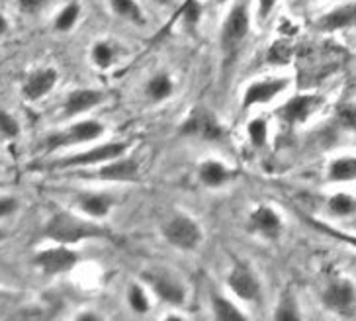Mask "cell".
I'll return each instance as SVG.
<instances>
[{"label": "cell", "instance_id": "obj_1", "mask_svg": "<svg viewBox=\"0 0 356 321\" xmlns=\"http://www.w3.org/2000/svg\"><path fill=\"white\" fill-rule=\"evenodd\" d=\"M43 235L53 243H63V245H76L86 239H110L115 241L114 233L104 226L98 224V219L83 218L67 210L53 212L49 219L43 226Z\"/></svg>", "mask_w": 356, "mask_h": 321}, {"label": "cell", "instance_id": "obj_2", "mask_svg": "<svg viewBox=\"0 0 356 321\" xmlns=\"http://www.w3.org/2000/svg\"><path fill=\"white\" fill-rule=\"evenodd\" d=\"M249 28H251V14H249V2L247 0H237L227 16L223 18L220 33L221 47V69L227 77L233 65L237 61L243 45L249 38Z\"/></svg>", "mask_w": 356, "mask_h": 321}, {"label": "cell", "instance_id": "obj_3", "mask_svg": "<svg viewBox=\"0 0 356 321\" xmlns=\"http://www.w3.org/2000/svg\"><path fill=\"white\" fill-rule=\"evenodd\" d=\"M161 233L168 245H172L178 251H194L202 245L204 241V231L196 219L188 214H172L170 218L163 224Z\"/></svg>", "mask_w": 356, "mask_h": 321}, {"label": "cell", "instance_id": "obj_4", "mask_svg": "<svg viewBox=\"0 0 356 321\" xmlns=\"http://www.w3.org/2000/svg\"><path fill=\"white\" fill-rule=\"evenodd\" d=\"M102 134H106V125L100 124L98 120H83V122H76L49 134L43 141V149L47 153H53L57 149H65V147H74V146H84V143H92Z\"/></svg>", "mask_w": 356, "mask_h": 321}, {"label": "cell", "instance_id": "obj_5", "mask_svg": "<svg viewBox=\"0 0 356 321\" xmlns=\"http://www.w3.org/2000/svg\"><path fill=\"white\" fill-rule=\"evenodd\" d=\"M321 302L339 318H356V284L346 276H333L325 284Z\"/></svg>", "mask_w": 356, "mask_h": 321}, {"label": "cell", "instance_id": "obj_6", "mask_svg": "<svg viewBox=\"0 0 356 321\" xmlns=\"http://www.w3.org/2000/svg\"><path fill=\"white\" fill-rule=\"evenodd\" d=\"M178 134L184 137H194L200 141H221L225 135V127L210 108L200 104L194 106L190 114L184 118L182 125L178 127Z\"/></svg>", "mask_w": 356, "mask_h": 321}, {"label": "cell", "instance_id": "obj_7", "mask_svg": "<svg viewBox=\"0 0 356 321\" xmlns=\"http://www.w3.org/2000/svg\"><path fill=\"white\" fill-rule=\"evenodd\" d=\"M129 149V143L126 141H110L104 146H96L74 153V155H67L59 161L53 163V169H88V166H98L102 163H108L112 159L124 157Z\"/></svg>", "mask_w": 356, "mask_h": 321}, {"label": "cell", "instance_id": "obj_8", "mask_svg": "<svg viewBox=\"0 0 356 321\" xmlns=\"http://www.w3.org/2000/svg\"><path fill=\"white\" fill-rule=\"evenodd\" d=\"M143 282H147V286L151 290L155 292L159 300H163L168 306H184L186 304V286L182 284V280H178L175 274H170L168 270H161V269H153V270H145L141 274Z\"/></svg>", "mask_w": 356, "mask_h": 321}, {"label": "cell", "instance_id": "obj_9", "mask_svg": "<svg viewBox=\"0 0 356 321\" xmlns=\"http://www.w3.org/2000/svg\"><path fill=\"white\" fill-rule=\"evenodd\" d=\"M79 260H81V255L71 249V245L55 243L53 247L38 251L33 257V265L42 270L45 276H57V274H65L73 270L79 265Z\"/></svg>", "mask_w": 356, "mask_h": 321}, {"label": "cell", "instance_id": "obj_10", "mask_svg": "<svg viewBox=\"0 0 356 321\" xmlns=\"http://www.w3.org/2000/svg\"><path fill=\"white\" fill-rule=\"evenodd\" d=\"M227 288L247 304H257L262 298V284L247 260H235L227 274Z\"/></svg>", "mask_w": 356, "mask_h": 321}, {"label": "cell", "instance_id": "obj_11", "mask_svg": "<svg viewBox=\"0 0 356 321\" xmlns=\"http://www.w3.org/2000/svg\"><path fill=\"white\" fill-rule=\"evenodd\" d=\"M323 102L325 100L321 94H293L290 100H286V102L276 110V116H278L280 122H284L286 125H300L304 124V122H307V120L323 106Z\"/></svg>", "mask_w": 356, "mask_h": 321}, {"label": "cell", "instance_id": "obj_12", "mask_svg": "<svg viewBox=\"0 0 356 321\" xmlns=\"http://www.w3.org/2000/svg\"><path fill=\"white\" fill-rule=\"evenodd\" d=\"M83 178H96L104 182H136L139 180V161L136 157H118L95 169V173H83Z\"/></svg>", "mask_w": 356, "mask_h": 321}, {"label": "cell", "instance_id": "obj_13", "mask_svg": "<svg viewBox=\"0 0 356 321\" xmlns=\"http://www.w3.org/2000/svg\"><path fill=\"white\" fill-rule=\"evenodd\" d=\"M288 86H290V79H286V77H268L262 81H254L245 88L241 108L249 110V108L259 106V104L273 102L274 98L280 96Z\"/></svg>", "mask_w": 356, "mask_h": 321}, {"label": "cell", "instance_id": "obj_14", "mask_svg": "<svg viewBox=\"0 0 356 321\" xmlns=\"http://www.w3.org/2000/svg\"><path fill=\"white\" fill-rule=\"evenodd\" d=\"M247 229L249 233H254V235H261L262 239H278L280 233H282L284 224L280 214L274 210L273 206H257L249 214V221H247Z\"/></svg>", "mask_w": 356, "mask_h": 321}, {"label": "cell", "instance_id": "obj_15", "mask_svg": "<svg viewBox=\"0 0 356 321\" xmlns=\"http://www.w3.org/2000/svg\"><path fill=\"white\" fill-rule=\"evenodd\" d=\"M59 81V73L53 67H40L32 73H28V77L22 83V96L28 102H38L45 98L47 94L55 88V84Z\"/></svg>", "mask_w": 356, "mask_h": 321}, {"label": "cell", "instance_id": "obj_16", "mask_svg": "<svg viewBox=\"0 0 356 321\" xmlns=\"http://www.w3.org/2000/svg\"><path fill=\"white\" fill-rule=\"evenodd\" d=\"M314 28L321 33H335L356 28V2H345L325 12L323 16L314 22Z\"/></svg>", "mask_w": 356, "mask_h": 321}, {"label": "cell", "instance_id": "obj_17", "mask_svg": "<svg viewBox=\"0 0 356 321\" xmlns=\"http://www.w3.org/2000/svg\"><path fill=\"white\" fill-rule=\"evenodd\" d=\"M106 98H108V94L104 91H98V88H74L65 98L63 118L71 120L74 116L90 112V110H95L96 106L106 102Z\"/></svg>", "mask_w": 356, "mask_h": 321}, {"label": "cell", "instance_id": "obj_18", "mask_svg": "<svg viewBox=\"0 0 356 321\" xmlns=\"http://www.w3.org/2000/svg\"><path fill=\"white\" fill-rule=\"evenodd\" d=\"M198 178L204 187L221 188L235 178V173L218 159H206L198 165Z\"/></svg>", "mask_w": 356, "mask_h": 321}, {"label": "cell", "instance_id": "obj_19", "mask_svg": "<svg viewBox=\"0 0 356 321\" xmlns=\"http://www.w3.org/2000/svg\"><path fill=\"white\" fill-rule=\"evenodd\" d=\"M115 204V198L108 192H88L76 200V206L81 210L83 216H88L92 219L106 218Z\"/></svg>", "mask_w": 356, "mask_h": 321}, {"label": "cell", "instance_id": "obj_20", "mask_svg": "<svg viewBox=\"0 0 356 321\" xmlns=\"http://www.w3.org/2000/svg\"><path fill=\"white\" fill-rule=\"evenodd\" d=\"M329 182H356V155H343L333 159L327 166Z\"/></svg>", "mask_w": 356, "mask_h": 321}, {"label": "cell", "instance_id": "obj_21", "mask_svg": "<svg viewBox=\"0 0 356 321\" xmlns=\"http://www.w3.org/2000/svg\"><path fill=\"white\" fill-rule=\"evenodd\" d=\"M175 93V83L168 73H155L145 84V96L147 100L153 104L165 102Z\"/></svg>", "mask_w": 356, "mask_h": 321}, {"label": "cell", "instance_id": "obj_22", "mask_svg": "<svg viewBox=\"0 0 356 321\" xmlns=\"http://www.w3.org/2000/svg\"><path fill=\"white\" fill-rule=\"evenodd\" d=\"M296 55V43L292 38H280L274 40L268 49H266V63L268 65H276V67H284L290 65Z\"/></svg>", "mask_w": 356, "mask_h": 321}, {"label": "cell", "instance_id": "obj_23", "mask_svg": "<svg viewBox=\"0 0 356 321\" xmlns=\"http://www.w3.org/2000/svg\"><path fill=\"white\" fill-rule=\"evenodd\" d=\"M211 313L213 318L220 321H245L247 315L243 313L235 304L227 300L225 296H221L220 292L211 294Z\"/></svg>", "mask_w": 356, "mask_h": 321}, {"label": "cell", "instance_id": "obj_24", "mask_svg": "<svg viewBox=\"0 0 356 321\" xmlns=\"http://www.w3.org/2000/svg\"><path fill=\"white\" fill-rule=\"evenodd\" d=\"M110 8H112L115 16L131 22L136 26H143L145 24V14H143L137 0H110Z\"/></svg>", "mask_w": 356, "mask_h": 321}, {"label": "cell", "instance_id": "obj_25", "mask_svg": "<svg viewBox=\"0 0 356 321\" xmlns=\"http://www.w3.org/2000/svg\"><path fill=\"white\" fill-rule=\"evenodd\" d=\"M327 210L339 216V218H348L356 214V196L348 192H335L333 196L327 200Z\"/></svg>", "mask_w": 356, "mask_h": 321}, {"label": "cell", "instance_id": "obj_26", "mask_svg": "<svg viewBox=\"0 0 356 321\" xmlns=\"http://www.w3.org/2000/svg\"><path fill=\"white\" fill-rule=\"evenodd\" d=\"M274 320L278 321H298L302 320V313H300V306L293 298V294L290 290L282 292L280 300L274 308Z\"/></svg>", "mask_w": 356, "mask_h": 321}, {"label": "cell", "instance_id": "obj_27", "mask_svg": "<svg viewBox=\"0 0 356 321\" xmlns=\"http://www.w3.org/2000/svg\"><path fill=\"white\" fill-rule=\"evenodd\" d=\"M115 53H118V49H115L112 43L100 40L90 49V61L95 63V67H98L100 71H106V69H110L114 65Z\"/></svg>", "mask_w": 356, "mask_h": 321}, {"label": "cell", "instance_id": "obj_28", "mask_svg": "<svg viewBox=\"0 0 356 321\" xmlns=\"http://www.w3.org/2000/svg\"><path fill=\"white\" fill-rule=\"evenodd\" d=\"M79 18H81V4L79 2H69L57 14V18L53 22V28L57 31H61V33H67V31H71L76 26Z\"/></svg>", "mask_w": 356, "mask_h": 321}, {"label": "cell", "instance_id": "obj_29", "mask_svg": "<svg viewBox=\"0 0 356 321\" xmlns=\"http://www.w3.org/2000/svg\"><path fill=\"white\" fill-rule=\"evenodd\" d=\"M305 224H309L312 228L317 229L319 233H325L327 237L335 239V241H341V243H345L348 247L356 249V235L353 233H346L343 229H337L333 226H329V224H325L321 219H314V218H304Z\"/></svg>", "mask_w": 356, "mask_h": 321}, {"label": "cell", "instance_id": "obj_30", "mask_svg": "<svg viewBox=\"0 0 356 321\" xmlns=\"http://www.w3.org/2000/svg\"><path fill=\"white\" fill-rule=\"evenodd\" d=\"M127 304H129L131 311L139 313V315H143V313L151 310V300L147 296V290L141 284H136V282L129 284V288H127Z\"/></svg>", "mask_w": 356, "mask_h": 321}, {"label": "cell", "instance_id": "obj_31", "mask_svg": "<svg viewBox=\"0 0 356 321\" xmlns=\"http://www.w3.org/2000/svg\"><path fill=\"white\" fill-rule=\"evenodd\" d=\"M337 125L346 134L356 135V100L341 104L335 114Z\"/></svg>", "mask_w": 356, "mask_h": 321}, {"label": "cell", "instance_id": "obj_32", "mask_svg": "<svg viewBox=\"0 0 356 321\" xmlns=\"http://www.w3.org/2000/svg\"><path fill=\"white\" fill-rule=\"evenodd\" d=\"M247 135H249V141L254 149H262L266 146V139H268V122L264 118H254L247 125Z\"/></svg>", "mask_w": 356, "mask_h": 321}, {"label": "cell", "instance_id": "obj_33", "mask_svg": "<svg viewBox=\"0 0 356 321\" xmlns=\"http://www.w3.org/2000/svg\"><path fill=\"white\" fill-rule=\"evenodd\" d=\"M0 134L4 139H16L20 135V124L18 120L12 114H8L6 110L0 112Z\"/></svg>", "mask_w": 356, "mask_h": 321}, {"label": "cell", "instance_id": "obj_34", "mask_svg": "<svg viewBox=\"0 0 356 321\" xmlns=\"http://www.w3.org/2000/svg\"><path fill=\"white\" fill-rule=\"evenodd\" d=\"M16 4L24 14H38L49 4V0H16Z\"/></svg>", "mask_w": 356, "mask_h": 321}, {"label": "cell", "instance_id": "obj_35", "mask_svg": "<svg viewBox=\"0 0 356 321\" xmlns=\"http://www.w3.org/2000/svg\"><path fill=\"white\" fill-rule=\"evenodd\" d=\"M278 0H257V20L264 24V22L270 18L274 6H276Z\"/></svg>", "mask_w": 356, "mask_h": 321}, {"label": "cell", "instance_id": "obj_36", "mask_svg": "<svg viewBox=\"0 0 356 321\" xmlns=\"http://www.w3.org/2000/svg\"><path fill=\"white\" fill-rule=\"evenodd\" d=\"M14 212H16V198L2 196V200H0V216L8 218Z\"/></svg>", "mask_w": 356, "mask_h": 321}, {"label": "cell", "instance_id": "obj_37", "mask_svg": "<svg viewBox=\"0 0 356 321\" xmlns=\"http://www.w3.org/2000/svg\"><path fill=\"white\" fill-rule=\"evenodd\" d=\"M79 320H100V318L92 315V313H83V315H79Z\"/></svg>", "mask_w": 356, "mask_h": 321}, {"label": "cell", "instance_id": "obj_38", "mask_svg": "<svg viewBox=\"0 0 356 321\" xmlns=\"http://www.w3.org/2000/svg\"><path fill=\"white\" fill-rule=\"evenodd\" d=\"M196 2H200V0H182L180 6H188V4H196Z\"/></svg>", "mask_w": 356, "mask_h": 321}]
</instances>
